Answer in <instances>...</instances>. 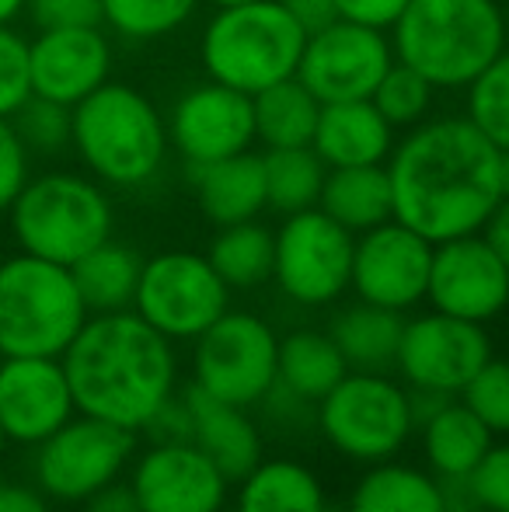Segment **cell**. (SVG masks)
Masks as SVG:
<instances>
[{
	"label": "cell",
	"instance_id": "obj_14",
	"mask_svg": "<svg viewBox=\"0 0 509 512\" xmlns=\"http://www.w3.org/2000/svg\"><path fill=\"white\" fill-rule=\"evenodd\" d=\"M391 63L394 46L381 28L335 18L332 25L318 28L304 39L297 81L321 105L356 102V98L374 95Z\"/></svg>",
	"mask_w": 509,
	"mask_h": 512
},
{
	"label": "cell",
	"instance_id": "obj_39",
	"mask_svg": "<svg viewBox=\"0 0 509 512\" xmlns=\"http://www.w3.org/2000/svg\"><path fill=\"white\" fill-rule=\"evenodd\" d=\"M32 98V63L28 39L14 25H0V119H14Z\"/></svg>",
	"mask_w": 509,
	"mask_h": 512
},
{
	"label": "cell",
	"instance_id": "obj_40",
	"mask_svg": "<svg viewBox=\"0 0 509 512\" xmlns=\"http://www.w3.org/2000/svg\"><path fill=\"white\" fill-rule=\"evenodd\" d=\"M464 485H468L478 512H509V439L489 446V453L478 460Z\"/></svg>",
	"mask_w": 509,
	"mask_h": 512
},
{
	"label": "cell",
	"instance_id": "obj_31",
	"mask_svg": "<svg viewBox=\"0 0 509 512\" xmlns=\"http://www.w3.org/2000/svg\"><path fill=\"white\" fill-rule=\"evenodd\" d=\"M252 108H255V143H262L265 150L311 147L314 143L321 102L297 77L258 91L252 98Z\"/></svg>",
	"mask_w": 509,
	"mask_h": 512
},
{
	"label": "cell",
	"instance_id": "obj_16",
	"mask_svg": "<svg viewBox=\"0 0 509 512\" xmlns=\"http://www.w3.org/2000/svg\"><path fill=\"white\" fill-rule=\"evenodd\" d=\"M129 485L143 512H220L231 478L192 439H161L136 453Z\"/></svg>",
	"mask_w": 509,
	"mask_h": 512
},
{
	"label": "cell",
	"instance_id": "obj_28",
	"mask_svg": "<svg viewBox=\"0 0 509 512\" xmlns=\"http://www.w3.org/2000/svg\"><path fill=\"white\" fill-rule=\"evenodd\" d=\"M346 373H349V363L328 331L297 328L279 338L276 384L286 387L290 394H297L307 405L318 408V401L325 398Z\"/></svg>",
	"mask_w": 509,
	"mask_h": 512
},
{
	"label": "cell",
	"instance_id": "obj_9",
	"mask_svg": "<svg viewBox=\"0 0 509 512\" xmlns=\"http://www.w3.org/2000/svg\"><path fill=\"white\" fill-rule=\"evenodd\" d=\"M279 335L252 310L227 307L192 342V380L213 398L255 408L276 387Z\"/></svg>",
	"mask_w": 509,
	"mask_h": 512
},
{
	"label": "cell",
	"instance_id": "obj_53",
	"mask_svg": "<svg viewBox=\"0 0 509 512\" xmlns=\"http://www.w3.org/2000/svg\"><path fill=\"white\" fill-rule=\"evenodd\" d=\"M0 363H4V352H0Z\"/></svg>",
	"mask_w": 509,
	"mask_h": 512
},
{
	"label": "cell",
	"instance_id": "obj_18",
	"mask_svg": "<svg viewBox=\"0 0 509 512\" xmlns=\"http://www.w3.org/2000/svg\"><path fill=\"white\" fill-rule=\"evenodd\" d=\"M426 300L461 321L489 324L509 310V269L482 234L433 244Z\"/></svg>",
	"mask_w": 509,
	"mask_h": 512
},
{
	"label": "cell",
	"instance_id": "obj_11",
	"mask_svg": "<svg viewBox=\"0 0 509 512\" xmlns=\"http://www.w3.org/2000/svg\"><path fill=\"white\" fill-rule=\"evenodd\" d=\"M231 307V286L199 251L143 258L133 310L171 342H196Z\"/></svg>",
	"mask_w": 509,
	"mask_h": 512
},
{
	"label": "cell",
	"instance_id": "obj_35",
	"mask_svg": "<svg viewBox=\"0 0 509 512\" xmlns=\"http://www.w3.org/2000/svg\"><path fill=\"white\" fill-rule=\"evenodd\" d=\"M370 102L381 108V115L394 129H412L429 119L436 102V88L415 67L394 60L381 77V84H377V91L370 95Z\"/></svg>",
	"mask_w": 509,
	"mask_h": 512
},
{
	"label": "cell",
	"instance_id": "obj_23",
	"mask_svg": "<svg viewBox=\"0 0 509 512\" xmlns=\"http://www.w3.org/2000/svg\"><path fill=\"white\" fill-rule=\"evenodd\" d=\"M189 182L196 189L199 213L210 223H217V227L258 220L262 209H269V199H265V161L255 150L189 168Z\"/></svg>",
	"mask_w": 509,
	"mask_h": 512
},
{
	"label": "cell",
	"instance_id": "obj_32",
	"mask_svg": "<svg viewBox=\"0 0 509 512\" xmlns=\"http://www.w3.org/2000/svg\"><path fill=\"white\" fill-rule=\"evenodd\" d=\"M272 255H276V234L258 220L220 227L206 251L210 265L231 290H255V286L269 283Z\"/></svg>",
	"mask_w": 509,
	"mask_h": 512
},
{
	"label": "cell",
	"instance_id": "obj_30",
	"mask_svg": "<svg viewBox=\"0 0 509 512\" xmlns=\"http://www.w3.org/2000/svg\"><path fill=\"white\" fill-rule=\"evenodd\" d=\"M143 258L129 244L102 241L95 251L70 265V276L77 283L88 314H112V310H129L140 286Z\"/></svg>",
	"mask_w": 509,
	"mask_h": 512
},
{
	"label": "cell",
	"instance_id": "obj_44",
	"mask_svg": "<svg viewBox=\"0 0 509 512\" xmlns=\"http://www.w3.org/2000/svg\"><path fill=\"white\" fill-rule=\"evenodd\" d=\"M84 512H143L136 502V492L129 481H112V485L98 488L91 499H84Z\"/></svg>",
	"mask_w": 509,
	"mask_h": 512
},
{
	"label": "cell",
	"instance_id": "obj_51",
	"mask_svg": "<svg viewBox=\"0 0 509 512\" xmlns=\"http://www.w3.org/2000/svg\"><path fill=\"white\" fill-rule=\"evenodd\" d=\"M4 446H7V436H4V429H0V457H4Z\"/></svg>",
	"mask_w": 509,
	"mask_h": 512
},
{
	"label": "cell",
	"instance_id": "obj_15",
	"mask_svg": "<svg viewBox=\"0 0 509 512\" xmlns=\"http://www.w3.org/2000/svg\"><path fill=\"white\" fill-rule=\"evenodd\" d=\"M429 269H433V241L405 223L387 220L381 227L356 234L349 290L367 304L405 314L426 300Z\"/></svg>",
	"mask_w": 509,
	"mask_h": 512
},
{
	"label": "cell",
	"instance_id": "obj_17",
	"mask_svg": "<svg viewBox=\"0 0 509 512\" xmlns=\"http://www.w3.org/2000/svg\"><path fill=\"white\" fill-rule=\"evenodd\" d=\"M164 122H168L171 147L182 154L185 168L245 154L255 143L252 95H241L210 77L182 91L171 112L164 115Z\"/></svg>",
	"mask_w": 509,
	"mask_h": 512
},
{
	"label": "cell",
	"instance_id": "obj_37",
	"mask_svg": "<svg viewBox=\"0 0 509 512\" xmlns=\"http://www.w3.org/2000/svg\"><path fill=\"white\" fill-rule=\"evenodd\" d=\"M11 122L32 157L35 154L53 157L70 147V122L74 119H70V108L60 102H49V98L32 95L18 112H14Z\"/></svg>",
	"mask_w": 509,
	"mask_h": 512
},
{
	"label": "cell",
	"instance_id": "obj_21",
	"mask_svg": "<svg viewBox=\"0 0 509 512\" xmlns=\"http://www.w3.org/2000/svg\"><path fill=\"white\" fill-rule=\"evenodd\" d=\"M182 401L189 408V439L234 481H241L262 460V432L248 408L213 398L203 387L185 384Z\"/></svg>",
	"mask_w": 509,
	"mask_h": 512
},
{
	"label": "cell",
	"instance_id": "obj_12",
	"mask_svg": "<svg viewBox=\"0 0 509 512\" xmlns=\"http://www.w3.org/2000/svg\"><path fill=\"white\" fill-rule=\"evenodd\" d=\"M136 457V432L105 418L81 415L63 422L35 446V481L46 499L84 502L98 488L123 478Z\"/></svg>",
	"mask_w": 509,
	"mask_h": 512
},
{
	"label": "cell",
	"instance_id": "obj_46",
	"mask_svg": "<svg viewBox=\"0 0 509 512\" xmlns=\"http://www.w3.org/2000/svg\"><path fill=\"white\" fill-rule=\"evenodd\" d=\"M478 234L489 241V248L503 258V265L509 269V199H499V206L492 209V216L485 220V227Z\"/></svg>",
	"mask_w": 509,
	"mask_h": 512
},
{
	"label": "cell",
	"instance_id": "obj_6",
	"mask_svg": "<svg viewBox=\"0 0 509 512\" xmlns=\"http://www.w3.org/2000/svg\"><path fill=\"white\" fill-rule=\"evenodd\" d=\"M307 32L279 0L224 4L206 21L199 60L210 81L241 95H258L279 81L297 77Z\"/></svg>",
	"mask_w": 509,
	"mask_h": 512
},
{
	"label": "cell",
	"instance_id": "obj_26",
	"mask_svg": "<svg viewBox=\"0 0 509 512\" xmlns=\"http://www.w3.org/2000/svg\"><path fill=\"white\" fill-rule=\"evenodd\" d=\"M346 512H447V495L433 471L391 457L360 474Z\"/></svg>",
	"mask_w": 509,
	"mask_h": 512
},
{
	"label": "cell",
	"instance_id": "obj_3",
	"mask_svg": "<svg viewBox=\"0 0 509 512\" xmlns=\"http://www.w3.org/2000/svg\"><path fill=\"white\" fill-rule=\"evenodd\" d=\"M391 46L394 60L429 77L436 91H468L509 46V18L499 0H408Z\"/></svg>",
	"mask_w": 509,
	"mask_h": 512
},
{
	"label": "cell",
	"instance_id": "obj_24",
	"mask_svg": "<svg viewBox=\"0 0 509 512\" xmlns=\"http://www.w3.org/2000/svg\"><path fill=\"white\" fill-rule=\"evenodd\" d=\"M415 432L422 436V453L429 460V471L440 481L468 478L478 467V460L489 453V446L496 443V432L457 398L436 408Z\"/></svg>",
	"mask_w": 509,
	"mask_h": 512
},
{
	"label": "cell",
	"instance_id": "obj_47",
	"mask_svg": "<svg viewBox=\"0 0 509 512\" xmlns=\"http://www.w3.org/2000/svg\"><path fill=\"white\" fill-rule=\"evenodd\" d=\"M0 512H49V502L39 488L0 485Z\"/></svg>",
	"mask_w": 509,
	"mask_h": 512
},
{
	"label": "cell",
	"instance_id": "obj_8",
	"mask_svg": "<svg viewBox=\"0 0 509 512\" xmlns=\"http://www.w3.org/2000/svg\"><path fill=\"white\" fill-rule=\"evenodd\" d=\"M325 443L356 464H381L415 436L412 391L387 373L349 370L314 408Z\"/></svg>",
	"mask_w": 509,
	"mask_h": 512
},
{
	"label": "cell",
	"instance_id": "obj_4",
	"mask_svg": "<svg viewBox=\"0 0 509 512\" xmlns=\"http://www.w3.org/2000/svg\"><path fill=\"white\" fill-rule=\"evenodd\" d=\"M70 147L91 178L112 189H143L168 161V122L140 88L105 81L70 108Z\"/></svg>",
	"mask_w": 509,
	"mask_h": 512
},
{
	"label": "cell",
	"instance_id": "obj_52",
	"mask_svg": "<svg viewBox=\"0 0 509 512\" xmlns=\"http://www.w3.org/2000/svg\"><path fill=\"white\" fill-rule=\"evenodd\" d=\"M0 262H4V248H0Z\"/></svg>",
	"mask_w": 509,
	"mask_h": 512
},
{
	"label": "cell",
	"instance_id": "obj_48",
	"mask_svg": "<svg viewBox=\"0 0 509 512\" xmlns=\"http://www.w3.org/2000/svg\"><path fill=\"white\" fill-rule=\"evenodd\" d=\"M28 0H0V25H14L25 14Z\"/></svg>",
	"mask_w": 509,
	"mask_h": 512
},
{
	"label": "cell",
	"instance_id": "obj_33",
	"mask_svg": "<svg viewBox=\"0 0 509 512\" xmlns=\"http://www.w3.org/2000/svg\"><path fill=\"white\" fill-rule=\"evenodd\" d=\"M262 161H265V199H269V209L290 216L318 206L328 168L314 154V147L265 150Z\"/></svg>",
	"mask_w": 509,
	"mask_h": 512
},
{
	"label": "cell",
	"instance_id": "obj_54",
	"mask_svg": "<svg viewBox=\"0 0 509 512\" xmlns=\"http://www.w3.org/2000/svg\"><path fill=\"white\" fill-rule=\"evenodd\" d=\"M499 4H509V0H499Z\"/></svg>",
	"mask_w": 509,
	"mask_h": 512
},
{
	"label": "cell",
	"instance_id": "obj_55",
	"mask_svg": "<svg viewBox=\"0 0 509 512\" xmlns=\"http://www.w3.org/2000/svg\"><path fill=\"white\" fill-rule=\"evenodd\" d=\"M506 359H509V356H506Z\"/></svg>",
	"mask_w": 509,
	"mask_h": 512
},
{
	"label": "cell",
	"instance_id": "obj_25",
	"mask_svg": "<svg viewBox=\"0 0 509 512\" xmlns=\"http://www.w3.org/2000/svg\"><path fill=\"white\" fill-rule=\"evenodd\" d=\"M238 512H328L321 478L307 464L290 457L258 460L238 481L234 492Z\"/></svg>",
	"mask_w": 509,
	"mask_h": 512
},
{
	"label": "cell",
	"instance_id": "obj_20",
	"mask_svg": "<svg viewBox=\"0 0 509 512\" xmlns=\"http://www.w3.org/2000/svg\"><path fill=\"white\" fill-rule=\"evenodd\" d=\"M32 95L74 108L112 74V42L102 25L46 28L28 39Z\"/></svg>",
	"mask_w": 509,
	"mask_h": 512
},
{
	"label": "cell",
	"instance_id": "obj_42",
	"mask_svg": "<svg viewBox=\"0 0 509 512\" xmlns=\"http://www.w3.org/2000/svg\"><path fill=\"white\" fill-rule=\"evenodd\" d=\"M28 21L35 32L46 28H91L102 25V0H28Z\"/></svg>",
	"mask_w": 509,
	"mask_h": 512
},
{
	"label": "cell",
	"instance_id": "obj_34",
	"mask_svg": "<svg viewBox=\"0 0 509 512\" xmlns=\"http://www.w3.org/2000/svg\"><path fill=\"white\" fill-rule=\"evenodd\" d=\"M203 0H102V25L126 42H157L189 25Z\"/></svg>",
	"mask_w": 509,
	"mask_h": 512
},
{
	"label": "cell",
	"instance_id": "obj_29",
	"mask_svg": "<svg viewBox=\"0 0 509 512\" xmlns=\"http://www.w3.org/2000/svg\"><path fill=\"white\" fill-rule=\"evenodd\" d=\"M401 331H405V314L356 300L353 307L335 314L328 335L346 356L349 370L387 373L394 370V359H398Z\"/></svg>",
	"mask_w": 509,
	"mask_h": 512
},
{
	"label": "cell",
	"instance_id": "obj_22",
	"mask_svg": "<svg viewBox=\"0 0 509 512\" xmlns=\"http://www.w3.org/2000/svg\"><path fill=\"white\" fill-rule=\"evenodd\" d=\"M398 129L381 115L370 98L321 105L314 129V154L325 168H360V164H387Z\"/></svg>",
	"mask_w": 509,
	"mask_h": 512
},
{
	"label": "cell",
	"instance_id": "obj_45",
	"mask_svg": "<svg viewBox=\"0 0 509 512\" xmlns=\"http://www.w3.org/2000/svg\"><path fill=\"white\" fill-rule=\"evenodd\" d=\"M279 4L290 11V18L297 21L307 35L318 32V28H325V25H332V21L339 18L335 0H279Z\"/></svg>",
	"mask_w": 509,
	"mask_h": 512
},
{
	"label": "cell",
	"instance_id": "obj_2",
	"mask_svg": "<svg viewBox=\"0 0 509 512\" xmlns=\"http://www.w3.org/2000/svg\"><path fill=\"white\" fill-rule=\"evenodd\" d=\"M81 415L143 432L178 394L175 342L150 328L133 307L91 314L60 356Z\"/></svg>",
	"mask_w": 509,
	"mask_h": 512
},
{
	"label": "cell",
	"instance_id": "obj_19",
	"mask_svg": "<svg viewBox=\"0 0 509 512\" xmlns=\"http://www.w3.org/2000/svg\"><path fill=\"white\" fill-rule=\"evenodd\" d=\"M77 415L74 391L56 356H4L0 363V429L7 443L39 446Z\"/></svg>",
	"mask_w": 509,
	"mask_h": 512
},
{
	"label": "cell",
	"instance_id": "obj_1",
	"mask_svg": "<svg viewBox=\"0 0 509 512\" xmlns=\"http://www.w3.org/2000/svg\"><path fill=\"white\" fill-rule=\"evenodd\" d=\"M499 161L503 150L468 115H429L387 157L394 220L433 244L478 234L503 199Z\"/></svg>",
	"mask_w": 509,
	"mask_h": 512
},
{
	"label": "cell",
	"instance_id": "obj_27",
	"mask_svg": "<svg viewBox=\"0 0 509 512\" xmlns=\"http://www.w3.org/2000/svg\"><path fill=\"white\" fill-rule=\"evenodd\" d=\"M318 209H325L349 234L394 220V192L387 164H360V168H328Z\"/></svg>",
	"mask_w": 509,
	"mask_h": 512
},
{
	"label": "cell",
	"instance_id": "obj_5",
	"mask_svg": "<svg viewBox=\"0 0 509 512\" xmlns=\"http://www.w3.org/2000/svg\"><path fill=\"white\" fill-rule=\"evenodd\" d=\"M7 223L25 255L70 269L88 251L109 241L116 209L98 178L81 171H42L18 192L7 209Z\"/></svg>",
	"mask_w": 509,
	"mask_h": 512
},
{
	"label": "cell",
	"instance_id": "obj_38",
	"mask_svg": "<svg viewBox=\"0 0 509 512\" xmlns=\"http://www.w3.org/2000/svg\"><path fill=\"white\" fill-rule=\"evenodd\" d=\"M457 398L464 401L496 436H509V359L492 356Z\"/></svg>",
	"mask_w": 509,
	"mask_h": 512
},
{
	"label": "cell",
	"instance_id": "obj_43",
	"mask_svg": "<svg viewBox=\"0 0 509 512\" xmlns=\"http://www.w3.org/2000/svg\"><path fill=\"white\" fill-rule=\"evenodd\" d=\"M405 7L408 0H335V11H339L342 21L381 28V32H391Z\"/></svg>",
	"mask_w": 509,
	"mask_h": 512
},
{
	"label": "cell",
	"instance_id": "obj_10",
	"mask_svg": "<svg viewBox=\"0 0 509 512\" xmlns=\"http://www.w3.org/2000/svg\"><path fill=\"white\" fill-rule=\"evenodd\" d=\"M356 234L332 220L325 209L290 213L276 230L272 283L297 307H328L353 283Z\"/></svg>",
	"mask_w": 509,
	"mask_h": 512
},
{
	"label": "cell",
	"instance_id": "obj_7",
	"mask_svg": "<svg viewBox=\"0 0 509 512\" xmlns=\"http://www.w3.org/2000/svg\"><path fill=\"white\" fill-rule=\"evenodd\" d=\"M67 265L35 255L0 262V352L4 356H56L67 352L88 321Z\"/></svg>",
	"mask_w": 509,
	"mask_h": 512
},
{
	"label": "cell",
	"instance_id": "obj_41",
	"mask_svg": "<svg viewBox=\"0 0 509 512\" xmlns=\"http://www.w3.org/2000/svg\"><path fill=\"white\" fill-rule=\"evenodd\" d=\"M28 178H32V154L21 143L14 122L0 119V216H7Z\"/></svg>",
	"mask_w": 509,
	"mask_h": 512
},
{
	"label": "cell",
	"instance_id": "obj_49",
	"mask_svg": "<svg viewBox=\"0 0 509 512\" xmlns=\"http://www.w3.org/2000/svg\"><path fill=\"white\" fill-rule=\"evenodd\" d=\"M499 185H503V199H509V154L499 161Z\"/></svg>",
	"mask_w": 509,
	"mask_h": 512
},
{
	"label": "cell",
	"instance_id": "obj_50",
	"mask_svg": "<svg viewBox=\"0 0 509 512\" xmlns=\"http://www.w3.org/2000/svg\"><path fill=\"white\" fill-rule=\"evenodd\" d=\"M206 4H213V7H224V4H248V0H206Z\"/></svg>",
	"mask_w": 509,
	"mask_h": 512
},
{
	"label": "cell",
	"instance_id": "obj_13",
	"mask_svg": "<svg viewBox=\"0 0 509 512\" xmlns=\"http://www.w3.org/2000/svg\"><path fill=\"white\" fill-rule=\"evenodd\" d=\"M489 359L492 338L485 324L429 310V314L405 321L394 370L412 391H436L457 398Z\"/></svg>",
	"mask_w": 509,
	"mask_h": 512
},
{
	"label": "cell",
	"instance_id": "obj_36",
	"mask_svg": "<svg viewBox=\"0 0 509 512\" xmlns=\"http://www.w3.org/2000/svg\"><path fill=\"white\" fill-rule=\"evenodd\" d=\"M464 115L503 154H509V46L468 84V108H464Z\"/></svg>",
	"mask_w": 509,
	"mask_h": 512
}]
</instances>
